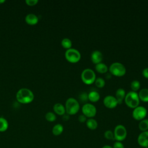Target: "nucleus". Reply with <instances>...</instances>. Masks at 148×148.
Listing matches in <instances>:
<instances>
[{
	"label": "nucleus",
	"instance_id": "obj_1",
	"mask_svg": "<svg viewBox=\"0 0 148 148\" xmlns=\"http://www.w3.org/2000/svg\"><path fill=\"white\" fill-rule=\"evenodd\" d=\"M17 101L23 104H28L32 102L34 99L33 92L27 88H21L16 93Z\"/></svg>",
	"mask_w": 148,
	"mask_h": 148
},
{
	"label": "nucleus",
	"instance_id": "obj_2",
	"mask_svg": "<svg viewBox=\"0 0 148 148\" xmlns=\"http://www.w3.org/2000/svg\"><path fill=\"white\" fill-rule=\"evenodd\" d=\"M65 112L69 115L76 114L80 109V105L76 99L73 97L68 98L65 102Z\"/></svg>",
	"mask_w": 148,
	"mask_h": 148
},
{
	"label": "nucleus",
	"instance_id": "obj_3",
	"mask_svg": "<svg viewBox=\"0 0 148 148\" xmlns=\"http://www.w3.org/2000/svg\"><path fill=\"white\" fill-rule=\"evenodd\" d=\"M124 101L126 105L131 108H135L139 106V98L138 93L136 91H130L125 94Z\"/></svg>",
	"mask_w": 148,
	"mask_h": 148
},
{
	"label": "nucleus",
	"instance_id": "obj_4",
	"mask_svg": "<svg viewBox=\"0 0 148 148\" xmlns=\"http://www.w3.org/2000/svg\"><path fill=\"white\" fill-rule=\"evenodd\" d=\"M109 70L111 74L116 76H122L126 72L125 66L119 62H114L111 64L109 66Z\"/></svg>",
	"mask_w": 148,
	"mask_h": 148
},
{
	"label": "nucleus",
	"instance_id": "obj_5",
	"mask_svg": "<svg viewBox=\"0 0 148 148\" xmlns=\"http://www.w3.org/2000/svg\"><path fill=\"white\" fill-rule=\"evenodd\" d=\"M82 81L87 84H91L95 82L96 75L94 70L91 68H86L83 70L81 73Z\"/></svg>",
	"mask_w": 148,
	"mask_h": 148
},
{
	"label": "nucleus",
	"instance_id": "obj_6",
	"mask_svg": "<svg viewBox=\"0 0 148 148\" xmlns=\"http://www.w3.org/2000/svg\"><path fill=\"white\" fill-rule=\"evenodd\" d=\"M114 138L116 141L122 142L125 139L127 135V131L124 125L122 124L117 125L113 131Z\"/></svg>",
	"mask_w": 148,
	"mask_h": 148
},
{
	"label": "nucleus",
	"instance_id": "obj_7",
	"mask_svg": "<svg viewBox=\"0 0 148 148\" xmlns=\"http://www.w3.org/2000/svg\"><path fill=\"white\" fill-rule=\"evenodd\" d=\"M65 57L68 61L75 63L80 60L81 54L78 50L74 48H70L65 51Z\"/></svg>",
	"mask_w": 148,
	"mask_h": 148
},
{
	"label": "nucleus",
	"instance_id": "obj_8",
	"mask_svg": "<svg viewBox=\"0 0 148 148\" xmlns=\"http://www.w3.org/2000/svg\"><path fill=\"white\" fill-rule=\"evenodd\" d=\"M82 110L83 114L88 118H92L97 113L96 107L93 104L88 102H86L83 105Z\"/></svg>",
	"mask_w": 148,
	"mask_h": 148
},
{
	"label": "nucleus",
	"instance_id": "obj_9",
	"mask_svg": "<svg viewBox=\"0 0 148 148\" xmlns=\"http://www.w3.org/2000/svg\"><path fill=\"white\" fill-rule=\"evenodd\" d=\"M147 109L143 106H138L134 108L132 113V117L136 120H141L145 118L147 115Z\"/></svg>",
	"mask_w": 148,
	"mask_h": 148
},
{
	"label": "nucleus",
	"instance_id": "obj_10",
	"mask_svg": "<svg viewBox=\"0 0 148 148\" xmlns=\"http://www.w3.org/2000/svg\"><path fill=\"white\" fill-rule=\"evenodd\" d=\"M103 102L105 106L108 108H114L118 104L116 97L111 95H108L105 96L103 98Z\"/></svg>",
	"mask_w": 148,
	"mask_h": 148
},
{
	"label": "nucleus",
	"instance_id": "obj_11",
	"mask_svg": "<svg viewBox=\"0 0 148 148\" xmlns=\"http://www.w3.org/2000/svg\"><path fill=\"white\" fill-rule=\"evenodd\" d=\"M137 142L138 145L142 147H146L148 146V131H142L141 132L138 138H137Z\"/></svg>",
	"mask_w": 148,
	"mask_h": 148
},
{
	"label": "nucleus",
	"instance_id": "obj_12",
	"mask_svg": "<svg viewBox=\"0 0 148 148\" xmlns=\"http://www.w3.org/2000/svg\"><path fill=\"white\" fill-rule=\"evenodd\" d=\"M90 58H91V61L94 64H97L99 62H101L103 59V55L101 51L95 50L92 51L90 56Z\"/></svg>",
	"mask_w": 148,
	"mask_h": 148
},
{
	"label": "nucleus",
	"instance_id": "obj_13",
	"mask_svg": "<svg viewBox=\"0 0 148 148\" xmlns=\"http://www.w3.org/2000/svg\"><path fill=\"white\" fill-rule=\"evenodd\" d=\"M26 23L30 25H34L38 24L39 21L38 17L34 13H29L25 17Z\"/></svg>",
	"mask_w": 148,
	"mask_h": 148
},
{
	"label": "nucleus",
	"instance_id": "obj_14",
	"mask_svg": "<svg viewBox=\"0 0 148 148\" xmlns=\"http://www.w3.org/2000/svg\"><path fill=\"white\" fill-rule=\"evenodd\" d=\"M54 112L60 116H62L65 113V106L61 103H56L53 106Z\"/></svg>",
	"mask_w": 148,
	"mask_h": 148
},
{
	"label": "nucleus",
	"instance_id": "obj_15",
	"mask_svg": "<svg viewBox=\"0 0 148 148\" xmlns=\"http://www.w3.org/2000/svg\"><path fill=\"white\" fill-rule=\"evenodd\" d=\"M125 91L123 88H119L116 91V98L117 99L118 104L121 103L123 100L124 99L125 96Z\"/></svg>",
	"mask_w": 148,
	"mask_h": 148
},
{
	"label": "nucleus",
	"instance_id": "obj_16",
	"mask_svg": "<svg viewBox=\"0 0 148 148\" xmlns=\"http://www.w3.org/2000/svg\"><path fill=\"white\" fill-rule=\"evenodd\" d=\"M100 94L96 90H91L88 94V99L91 102H97L99 99Z\"/></svg>",
	"mask_w": 148,
	"mask_h": 148
},
{
	"label": "nucleus",
	"instance_id": "obj_17",
	"mask_svg": "<svg viewBox=\"0 0 148 148\" xmlns=\"http://www.w3.org/2000/svg\"><path fill=\"white\" fill-rule=\"evenodd\" d=\"M86 125L88 128L91 130H95L98 127L97 121L93 118H88L86 121Z\"/></svg>",
	"mask_w": 148,
	"mask_h": 148
},
{
	"label": "nucleus",
	"instance_id": "obj_18",
	"mask_svg": "<svg viewBox=\"0 0 148 148\" xmlns=\"http://www.w3.org/2000/svg\"><path fill=\"white\" fill-rule=\"evenodd\" d=\"M138 96L139 99H140L141 101L143 102H148V88H142L138 93Z\"/></svg>",
	"mask_w": 148,
	"mask_h": 148
},
{
	"label": "nucleus",
	"instance_id": "obj_19",
	"mask_svg": "<svg viewBox=\"0 0 148 148\" xmlns=\"http://www.w3.org/2000/svg\"><path fill=\"white\" fill-rule=\"evenodd\" d=\"M95 69L98 72L101 73H104L108 71V67L105 63H103L101 62L95 64Z\"/></svg>",
	"mask_w": 148,
	"mask_h": 148
},
{
	"label": "nucleus",
	"instance_id": "obj_20",
	"mask_svg": "<svg viewBox=\"0 0 148 148\" xmlns=\"http://www.w3.org/2000/svg\"><path fill=\"white\" fill-rule=\"evenodd\" d=\"M64 131V127L61 124H56L52 128V133L55 136H58L61 135Z\"/></svg>",
	"mask_w": 148,
	"mask_h": 148
},
{
	"label": "nucleus",
	"instance_id": "obj_21",
	"mask_svg": "<svg viewBox=\"0 0 148 148\" xmlns=\"http://www.w3.org/2000/svg\"><path fill=\"white\" fill-rule=\"evenodd\" d=\"M139 129L142 131H148V119H143L141 120L138 124Z\"/></svg>",
	"mask_w": 148,
	"mask_h": 148
},
{
	"label": "nucleus",
	"instance_id": "obj_22",
	"mask_svg": "<svg viewBox=\"0 0 148 148\" xmlns=\"http://www.w3.org/2000/svg\"><path fill=\"white\" fill-rule=\"evenodd\" d=\"M9 127V124L6 119L0 117V132L6 131Z\"/></svg>",
	"mask_w": 148,
	"mask_h": 148
},
{
	"label": "nucleus",
	"instance_id": "obj_23",
	"mask_svg": "<svg viewBox=\"0 0 148 148\" xmlns=\"http://www.w3.org/2000/svg\"><path fill=\"white\" fill-rule=\"evenodd\" d=\"M61 46L64 48L66 49V50H67V49L71 48V46L72 45V42L69 38H64L62 39V40L61 42Z\"/></svg>",
	"mask_w": 148,
	"mask_h": 148
},
{
	"label": "nucleus",
	"instance_id": "obj_24",
	"mask_svg": "<svg viewBox=\"0 0 148 148\" xmlns=\"http://www.w3.org/2000/svg\"><path fill=\"white\" fill-rule=\"evenodd\" d=\"M130 87L132 90V91H136L138 90L140 88V82L138 80H134L131 82Z\"/></svg>",
	"mask_w": 148,
	"mask_h": 148
},
{
	"label": "nucleus",
	"instance_id": "obj_25",
	"mask_svg": "<svg viewBox=\"0 0 148 148\" xmlns=\"http://www.w3.org/2000/svg\"><path fill=\"white\" fill-rule=\"evenodd\" d=\"M45 119L49 122H53L56 120V116L53 112H48L45 114Z\"/></svg>",
	"mask_w": 148,
	"mask_h": 148
},
{
	"label": "nucleus",
	"instance_id": "obj_26",
	"mask_svg": "<svg viewBox=\"0 0 148 148\" xmlns=\"http://www.w3.org/2000/svg\"><path fill=\"white\" fill-rule=\"evenodd\" d=\"M94 82H95V86L99 88L103 87L105 84V80L101 77H98L96 78Z\"/></svg>",
	"mask_w": 148,
	"mask_h": 148
},
{
	"label": "nucleus",
	"instance_id": "obj_27",
	"mask_svg": "<svg viewBox=\"0 0 148 148\" xmlns=\"http://www.w3.org/2000/svg\"><path fill=\"white\" fill-rule=\"evenodd\" d=\"M103 135H104V137L108 140H114L113 132L110 130H108L105 131L103 134Z\"/></svg>",
	"mask_w": 148,
	"mask_h": 148
},
{
	"label": "nucleus",
	"instance_id": "obj_28",
	"mask_svg": "<svg viewBox=\"0 0 148 148\" xmlns=\"http://www.w3.org/2000/svg\"><path fill=\"white\" fill-rule=\"evenodd\" d=\"M79 99L80 101H82L83 102H85L87 101L88 99V94L86 93V92H80L79 95Z\"/></svg>",
	"mask_w": 148,
	"mask_h": 148
},
{
	"label": "nucleus",
	"instance_id": "obj_29",
	"mask_svg": "<svg viewBox=\"0 0 148 148\" xmlns=\"http://www.w3.org/2000/svg\"><path fill=\"white\" fill-rule=\"evenodd\" d=\"M113 148H124V146L121 142L115 141L112 146Z\"/></svg>",
	"mask_w": 148,
	"mask_h": 148
},
{
	"label": "nucleus",
	"instance_id": "obj_30",
	"mask_svg": "<svg viewBox=\"0 0 148 148\" xmlns=\"http://www.w3.org/2000/svg\"><path fill=\"white\" fill-rule=\"evenodd\" d=\"M25 3L28 6H32L36 5L38 3V0H26Z\"/></svg>",
	"mask_w": 148,
	"mask_h": 148
},
{
	"label": "nucleus",
	"instance_id": "obj_31",
	"mask_svg": "<svg viewBox=\"0 0 148 148\" xmlns=\"http://www.w3.org/2000/svg\"><path fill=\"white\" fill-rule=\"evenodd\" d=\"M78 120L80 122V123H84L87 120V117L84 115L83 114H80L78 117Z\"/></svg>",
	"mask_w": 148,
	"mask_h": 148
},
{
	"label": "nucleus",
	"instance_id": "obj_32",
	"mask_svg": "<svg viewBox=\"0 0 148 148\" xmlns=\"http://www.w3.org/2000/svg\"><path fill=\"white\" fill-rule=\"evenodd\" d=\"M142 75L146 78L148 79V67L145 68L142 71Z\"/></svg>",
	"mask_w": 148,
	"mask_h": 148
},
{
	"label": "nucleus",
	"instance_id": "obj_33",
	"mask_svg": "<svg viewBox=\"0 0 148 148\" xmlns=\"http://www.w3.org/2000/svg\"><path fill=\"white\" fill-rule=\"evenodd\" d=\"M69 119V115L67 113H66V114L65 113L64 115H62V119H63L64 120L66 121V120H68Z\"/></svg>",
	"mask_w": 148,
	"mask_h": 148
},
{
	"label": "nucleus",
	"instance_id": "obj_34",
	"mask_svg": "<svg viewBox=\"0 0 148 148\" xmlns=\"http://www.w3.org/2000/svg\"><path fill=\"white\" fill-rule=\"evenodd\" d=\"M102 148H113V147H112V146H111L110 145H104Z\"/></svg>",
	"mask_w": 148,
	"mask_h": 148
},
{
	"label": "nucleus",
	"instance_id": "obj_35",
	"mask_svg": "<svg viewBox=\"0 0 148 148\" xmlns=\"http://www.w3.org/2000/svg\"><path fill=\"white\" fill-rule=\"evenodd\" d=\"M4 2H5V0H0V3H4Z\"/></svg>",
	"mask_w": 148,
	"mask_h": 148
},
{
	"label": "nucleus",
	"instance_id": "obj_36",
	"mask_svg": "<svg viewBox=\"0 0 148 148\" xmlns=\"http://www.w3.org/2000/svg\"><path fill=\"white\" fill-rule=\"evenodd\" d=\"M144 148H148V146H147V147H144Z\"/></svg>",
	"mask_w": 148,
	"mask_h": 148
}]
</instances>
